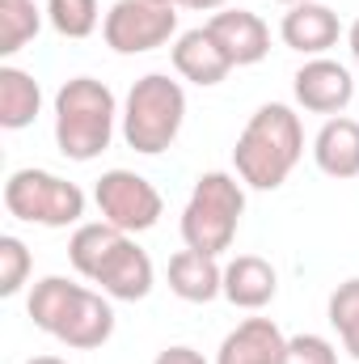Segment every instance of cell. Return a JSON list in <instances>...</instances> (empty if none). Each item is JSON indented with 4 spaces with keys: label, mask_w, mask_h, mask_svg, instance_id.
Returning a JSON list of instances; mask_svg holds the SVG:
<instances>
[{
    "label": "cell",
    "mask_w": 359,
    "mask_h": 364,
    "mask_svg": "<svg viewBox=\"0 0 359 364\" xmlns=\"http://www.w3.org/2000/svg\"><path fill=\"white\" fill-rule=\"evenodd\" d=\"M170 288H174V296L190 301V305H207L224 292V267L216 263V255L186 246L170 259Z\"/></svg>",
    "instance_id": "obj_16"
},
{
    "label": "cell",
    "mask_w": 359,
    "mask_h": 364,
    "mask_svg": "<svg viewBox=\"0 0 359 364\" xmlns=\"http://www.w3.org/2000/svg\"><path fill=\"white\" fill-rule=\"evenodd\" d=\"M123 237H131V233H123V229H114L110 220H89V225H77V233H72V242H68V259H72V267L77 275H93L101 272V263L123 246Z\"/></svg>",
    "instance_id": "obj_20"
},
{
    "label": "cell",
    "mask_w": 359,
    "mask_h": 364,
    "mask_svg": "<svg viewBox=\"0 0 359 364\" xmlns=\"http://www.w3.org/2000/svg\"><path fill=\"white\" fill-rule=\"evenodd\" d=\"M118 102L110 85L93 77H72L55 93V144L68 161H93L114 140Z\"/></svg>",
    "instance_id": "obj_2"
},
{
    "label": "cell",
    "mask_w": 359,
    "mask_h": 364,
    "mask_svg": "<svg viewBox=\"0 0 359 364\" xmlns=\"http://www.w3.org/2000/svg\"><path fill=\"white\" fill-rule=\"evenodd\" d=\"M110 335H114V305H110V296H101V292H93V288H81V296H77V305H72V314L64 318V326H60L55 339H60L64 348L93 352V348H101Z\"/></svg>",
    "instance_id": "obj_13"
},
{
    "label": "cell",
    "mask_w": 359,
    "mask_h": 364,
    "mask_svg": "<svg viewBox=\"0 0 359 364\" xmlns=\"http://www.w3.org/2000/svg\"><path fill=\"white\" fill-rule=\"evenodd\" d=\"M93 199L101 208V220H110L123 233H144L165 212L161 191L144 174H131V170H106L93 186Z\"/></svg>",
    "instance_id": "obj_7"
},
{
    "label": "cell",
    "mask_w": 359,
    "mask_h": 364,
    "mask_svg": "<svg viewBox=\"0 0 359 364\" xmlns=\"http://www.w3.org/2000/svg\"><path fill=\"white\" fill-rule=\"evenodd\" d=\"M174 68H178L182 81L203 85V90L220 85V81L233 73L228 55L216 47V38L207 34V26H203V30H186V34H178V43H174Z\"/></svg>",
    "instance_id": "obj_14"
},
{
    "label": "cell",
    "mask_w": 359,
    "mask_h": 364,
    "mask_svg": "<svg viewBox=\"0 0 359 364\" xmlns=\"http://www.w3.org/2000/svg\"><path fill=\"white\" fill-rule=\"evenodd\" d=\"M81 288H85V284H72V279H64V275H43V279L30 288L26 314L34 318V326H38V331H47V335L55 339V335H60V326H64V318L72 314V305H77Z\"/></svg>",
    "instance_id": "obj_18"
},
{
    "label": "cell",
    "mask_w": 359,
    "mask_h": 364,
    "mask_svg": "<svg viewBox=\"0 0 359 364\" xmlns=\"http://www.w3.org/2000/svg\"><path fill=\"white\" fill-rule=\"evenodd\" d=\"M207 34L216 38V47L228 55L233 68H250V64L267 60V51H270L267 21H263L258 13H250V9H224V13H211Z\"/></svg>",
    "instance_id": "obj_9"
},
{
    "label": "cell",
    "mask_w": 359,
    "mask_h": 364,
    "mask_svg": "<svg viewBox=\"0 0 359 364\" xmlns=\"http://www.w3.org/2000/svg\"><path fill=\"white\" fill-rule=\"evenodd\" d=\"M9 216L43 229H68L85 216V191L51 170H13L4 182Z\"/></svg>",
    "instance_id": "obj_5"
},
{
    "label": "cell",
    "mask_w": 359,
    "mask_h": 364,
    "mask_svg": "<svg viewBox=\"0 0 359 364\" xmlns=\"http://www.w3.org/2000/svg\"><path fill=\"white\" fill-rule=\"evenodd\" d=\"M97 17H101L97 0H47V21L64 38H89L97 30Z\"/></svg>",
    "instance_id": "obj_23"
},
{
    "label": "cell",
    "mask_w": 359,
    "mask_h": 364,
    "mask_svg": "<svg viewBox=\"0 0 359 364\" xmlns=\"http://www.w3.org/2000/svg\"><path fill=\"white\" fill-rule=\"evenodd\" d=\"M279 4H287V9H292V4H309V0H279Z\"/></svg>",
    "instance_id": "obj_30"
},
{
    "label": "cell",
    "mask_w": 359,
    "mask_h": 364,
    "mask_svg": "<svg viewBox=\"0 0 359 364\" xmlns=\"http://www.w3.org/2000/svg\"><path fill=\"white\" fill-rule=\"evenodd\" d=\"M157 4H174V9H178V0H157Z\"/></svg>",
    "instance_id": "obj_31"
},
{
    "label": "cell",
    "mask_w": 359,
    "mask_h": 364,
    "mask_svg": "<svg viewBox=\"0 0 359 364\" xmlns=\"http://www.w3.org/2000/svg\"><path fill=\"white\" fill-rule=\"evenodd\" d=\"M292 93H296V102L309 110V114H343L347 106H351V97H355V77L338 64V60H326V55H317V60H309L296 77H292Z\"/></svg>",
    "instance_id": "obj_8"
},
{
    "label": "cell",
    "mask_w": 359,
    "mask_h": 364,
    "mask_svg": "<svg viewBox=\"0 0 359 364\" xmlns=\"http://www.w3.org/2000/svg\"><path fill=\"white\" fill-rule=\"evenodd\" d=\"M275 292H279V275L258 255H237L224 267V296L237 309H263L275 301Z\"/></svg>",
    "instance_id": "obj_17"
},
{
    "label": "cell",
    "mask_w": 359,
    "mask_h": 364,
    "mask_svg": "<svg viewBox=\"0 0 359 364\" xmlns=\"http://www.w3.org/2000/svg\"><path fill=\"white\" fill-rule=\"evenodd\" d=\"M30 267H34V259H30L26 242L13 237V233H4L0 237V296H17L21 284H26V275H30Z\"/></svg>",
    "instance_id": "obj_24"
},
{
    "label": "cell",
    "mask_w": 359,
    "mask_h": 364,
    "mask_svg": "<svg viewBox=\"0 0 359 364\" xmlns=\"http://www.w3.org/2000/svg\"><path fill=\"white\" fill-rule=\"evenodd\" d=\"M338 34H343V21H338V13L326 9L321 0L292 4V9L283 13V21H279V38H283L292 51L313 55V60L326 55V51L338 43Z\"/></svg>",
    "instance_id": "obj_10"
},
{
    "label": "cell",
    "mask_w": 359,
    "mask_h": 364,
    "mask_svg": "<svg viewBox=\"0 0 359 364\" xmlns=\"http://www.w3.org/2000/svg\"><path fill=\"white\" fill-rule=\"evenodd\" d=\"M347 43H351V55H355V68H359V17H355V26L347 30Z\"/></svg>",
    "instance_id": "obj_28"
},
{
    "label": "cell",
    "mask_w": 359,
    "mask_h": 364,
    "mask_svg": "<svg viewBox=\"0 0 359 364\" xmlns=\"http://www.w3.org/2000/svg\"><path fill=\"white\" fill-rule=\"evenodd\" d=\"M241 212H245V191L233 174H224V170L199 174L190 203L182 212V242L203 255H224L237 237Z\"/></svg>",
    "instance_id": "obj_4"
},
{
    "label": "cell",
    "mask_w": 359,
    "mask_h": 364,
    "mask_svg": "<svg viewBox=\"0 0 359 364\" xmlns=\"http://www.w3.org/2000/svg\"><path fill=\"white\" fill-rule=\"evenodd\" d=\"M153 364H207V360H203V352H194V348L178 343V348H165Z\"/></svg>",
    "instance_id": "obj_26"
},
{
    "label": "cell",
    "mask_w": 359,
    "mask_h": 364,
    "mask_svg": "<svg viewBox=\"0 0 359 364\" xmlns=\"http://www.w3.org/2000/svg\"><path fill=\"white\" fill-rule=\"evenodd\" d=\"M330 326L338 331L343 348L359 360V279H347L330 292Z\"/></svg>",
    "instance_id": "obj_22"
},
{
    "label": "cell",
    "mask_w": 359,
    "mask_h": 364,
    "mask_svg": "<svg viewBox=\"0 0 359 364\" xmlns=\"http://www.w3.org/2000/svg\"><path fill=\"white\" fill-rule=\"evenodd\" d=\"M26 364H68V360H60V356H34V360H26Z\"/></svg>",
    "instance_id": "obj_29"
},
{
    "label": "cell",
    "mask_w": 359,
    "mask_h": 364,
    "mask_svg": "<svg viewBox=\"0 0 359 364\" xmlns=\"http://www.w3.org/2000/svg\"><path fill=\"white\" fill-rule=\"evenodd\" d=\"M283 364H338V348L321 335H296V339H287Z\"/></svg>",
    "instance_id": "obj_25"
},
{
    "label": "cell",
    "mask_w": 359,
    "mask_h": 364,
    "mask_svg": "<svg viewBox=\"0 0 359 364\" xmlns=\"http://www.w3.org/2000/svg\"><path fill=\"white\" fill-rule=\"evenodd\" d=\"M38 110H43L38 81L30 73L13 68V64H4L0 68V127L4 132H21V127H30L38 119Z\"/></svg>",
    "instance_id": "obj_19"
},
{
    "label": "cell",
    "mask_w": 359,
    "mask_h": 364,
    "mask_svg": "<svg viewBox=\"0 0 359 364\" xmlns=\"http://www.w3.org/2000/svg\"><path fill=\"white\" fill-rule=\"evenodd\" d=\"M182 123H186V93L178 81H170L165 73H148L131 85L123 106V140L136 153L144 157L165 153L178 140Z\"/></svg>",
    "instance_id": "obj_3"
},
{
    "label": "cell",
    "mask_w": 359,
    "mask_h": 364,
    "mask_svg": "<svg viewBox=\"0 0 359 364\" xmlns=\"http://www.w3.org/2000/svg\"><path fill=\"white\" fill-rule=\"evenodd\" d=\"M93 284H101V292L110 301H144L153 292V284H157V272H153L148 250H140L131 237H123V246L101 263Z\"/></svg>",
    "instance_id": "obj_11"
},
{
    "label": "cell",
    "mask_w": 359,
    "mask_h": 364,
    "mask_svg": "<svg viewBox=\"0 0 359 364\" xmlns=\"http://www.w3.org/2000/svg\"><path fill=\"white\" fill-rule=\"evenodd\" d=\"M43 30V9L34 0H0V55H17Z\"/></svg>",
    "instance_id": "obj_21"
},
{
    "label": "cell",
    "mask_w": 359,
    "mask_h": 364,
    "mask_svg": "<svg viewBox=\"0 0 359 364\" xmlns=\"http://www.w3.org/2000/svg\"><path fill=\"white\" fill-rule=\"evenodd\" d=\"M304 153V127H300V114L283 102H267L250 114L245 132L237 136V149H233V166H237V178L254 191H279L287 174L296 170Z\"/></svg>",
    "instance_id": "obj_1"
},
{
    "label": "cell",
    "mask_w": 359,
    "mask_h": 364,
    "mask_svg": "<svg viewBox=\"0 0 359 364\" xmlns=\"http://www.w3.org/2000/svg\"><path fill=\"white\" fill-rule=\"evenodd\" d=\"M313 161L330 178H359V123L347 114L326 119V127L313 140Z\"/></svg>",
    "instance_id": "obj_15"
},
{
    "label": "cell",
    "mask_w": 359,
    "mask_h": 364,
    "mask_svg": "<svg viewBox=\"0 0 359 364\" xmlns=\"http://www.w3.org/2000/svg\"><path fill=\"white\" fill-rule=\"evenodd\" d=\"M106 47L118 55H144L165 47L178 34V13L174 4H157V0H118L106 21H101Z\"/></svg>",
    "instance_id": "obj_6"
},
{
    "label": "cell",
    "mask_w": 359,
    "mask_h": 364,
    "mask_svg": "<svg viewBox=\"0 0 359 364\" xmlns=\"http://www.w3.org/2000/svg\"><path fill=\"white\" fill-rule=\"evenodd\" d=\"M182 9H199V13H207V9H220L224 0H178Z\"/></svg>",
    "instance_id": "obj_27"
},
{
    "label": "cell",
    "mask_w": 359,
    "mask_h": 364,
    "mask_svg": "<svg viewBox=\"0 0 359 364\" xmlns=\"http://www.w3.org/2000/svg\"><path fill=\"white\" fill-rule=\"evenodd\" d=\"M287 339L270 318H245L237 331L224 335L216 364H283Z\"/></svg>",
    "instance_id": "obj_12"
}]
</instances>
